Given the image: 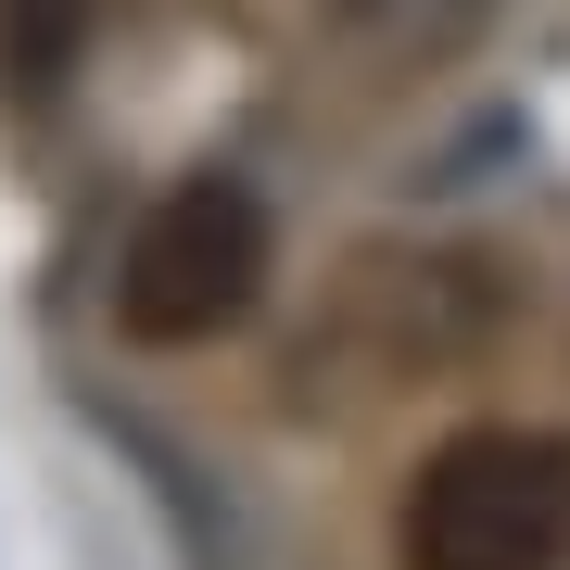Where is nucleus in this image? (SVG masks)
I'll return each instance as SVG.
<instances>
[{
	"mask_svg": "<svg viewBox=\"0 0 570 570\" xmlns=\"http://www.w3.org/2000/svg\"><path fill=\"white\" fill-rule=\"evenodd\" d=\"M406 570H570V444L558 431H456L406 482Z\"/></svg>",
	"mask_w": 570,
	"mask_h": 570,
	"instance_id": "nucleus-1",
	"label": "nucleus"
},
{
	"mask_svg": "<svg viewBox=\"0 0 570 570\" xmlns=\"http://www.w3.org/2000/svg\"><path fill=\"white\" fill-rule=\"evenodd\" d=\"M482 13H494V0H330V26H343L381 77H419V63L469 51V39H482Z\"/></svg>",
	"mask_w": 570,
	"mask_h": 570,
	"instance_id": "nucleus-3",
	"label": "nucleus"
},
{
	"mask_svg": "<svg viewBox=\"0 0 570 570\" xmlns=\"http://www.w3.org/2000/svg\"><path fill=\"white\" fill-rule=\"evenodd\" d=\"M254 292H266V204L242 178H216V165L165 190L115 266L127 343H216V330L254 317Z\"/></svg>",
	"mask_w": 570,
	"mask_h": 570,
	"instance_id": "nucleus-2",
	"label": "nucleus"
},
{
	"mask_svg": "<svg viewBox=\"0 0 570 570\" xmlns=\"http://www.w3.org/2000/svg\"><path fill=\"white\" fill-rule=\"evenodd\" d=\"M63 39H77V0H0V77L13 89H51Z\"/></svg>",
	"mask_w": 570,
	"mask_h": 570,
	"instance_id": "nucleus-4",
	"label": "nucleus"
}]
</instances>
